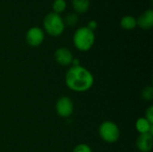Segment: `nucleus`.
I'll use <instances>...</instances> for the list:
<instances>
[{
    "mask_svg": "<svg viewBox=\"0 0 153 152\" xmlns=\"http://www.w3.org/2000/svg\"><path fill=\"white\" fill-rule=\"evenodd\" d=\"M65 82L66 87L75 92H85L94 84L92 73L82 65L71 66L65 73Z\"/></svg>",
    "mask_w": 153,
    "mask_h": 152,
    "instance_id": "1",
    "label": "nucleus"
},
{
    "mask_svg": "<svg viewBox=\"0 0 153 152\" xmlns=\"http://www.w3.org/2000/svg\"><path fill=\"white\" fill-rule=\"evenodd\" d=\"M95 33L87 26L79 27L74 33L73 42L74 47L82 52L89 51L95 43Z\"/></svg>",
    "mask_w": 153,
    "mask_h": 152,
    "instance_id": "2",
    "label": "nucleus"
},
{
    "mask_svg": "<svg viewBox=\"0 0 153 152\" xmlns=\"http://www.w3.org/2000/svg\"><path fill=\"white\" fill-rule=\"evenodd\" d=\"M44 30L48 35L53 37L60 36L65 28V24L63 17L56 13L50 12L45 15L43 19Z\"/></svg>",
    "mask_w": 153,
    "mask_h": 152,
    "instance_id": "3",
    "label": "nucleus"
},
{
    "mask_svg": "<svg viewBox=\"0 0 153 152\" xmlns=\"http://www.w3.org/2000/svg\"><path fill=\"white\" fill-rule=\"evenodd\" d=\"M99 135L107 143H115L119 140L120 130L117 125L112 121H104L99 127Z\"/></svg>",
    "mask_w": 153,
    "mask_h": 152,
    "instance_id": "4",
    "label": "nucleus"
},
{
    "mask_svg": "<svg viewBox=\"0 0 153 152\" xmlns=\"http://www.w3.org/2000/svg\"><path fill=\"white\" fill-rule=\"evenodd\" d=\"M74 106L71 98L67 96H64L56 100V111L60 117L63 118L69 117L74 113Z\"/></svg>",
    "mask_w": 153,
    "mask_h": 152,
    "instance_id": "5",
    "label": "nucleus"
},
{
    "mask_svg": "<svg viewBox=\"0 0 153 152\" xmlns=\"http://www.w3.org/2000/svg\"><path fill=\"white\" fill-rule=\"evenodd\" d=\"M25 39L30 47H39L44 41L45 31L38 26L30 27L26 32Z\"/></svg>",
    "mask_w": 153,
    "mask_h": 152,
    "instance_id": "6",
    "label": "nucleus"
},
{
    "mask_svg": "<svg viewBox=\"0 0 153 152\" xmlns=\"http://www.w3.org/2000/svg\"><path fill=\"white\" fill-rule=\"evenodd\" d=\"M54 57H55L56 62L62 66L71 65L74 58L71 50L65 47L56 48L54 53Z\"/></svg>",
    "mask_w": 153,
    "mask_h": 152,
    "instance_id": "7",
    "label": "nucleus"
},
{
    "mask_svg": "<svg viewBox=\"0 0 153 152\" xmlns=\"http://www.w3.org/2000/svg\"><path fill=\"white\" fill-rule=\"evenodd\" d=\"M136 147L141 152H151L153 147V135L151 133L140 134L136 140Z\"/></svg>",
    "mask_w": 153,
    "mask_h": 152,
    "instance_id": "8",
    "label": "nucleus"
},
{
    "mask_svg": "<svg viewBox=\"0 0 153 152\" xmlns=\"http://www.w3.org/2000/svg\"><path fill=\"white\" fill-rule=\"evenodd\" d=\"M137 26L143 30H149L153 26V10L147 9L143 11L137 18Z\"/></svg>",
    "mask_w": 153,
    "mask_h": 152,
    "instance_id": "9",
    "label": "nucleus"
},
{
    "mask_svg": "<svg viewBox=\"0 0 153 152\" xmlns=\"http://www.w3.org/2000/svg\"><path fill=\"white\" fill-rule=\"evenodd\" d=\"M135 129L140 134L149 133L153 135V125H152L145 117H140L136 120Z\"/></svg>",
    "mask_w": 153,
    "mask_h": 152,
    "instance_id": "10",
    "label": "nucleus"
},
{
    "mask_svg": "<svg viewBox=\"0 0 153 152\" xmlns=\"http://www.w3.org/2000/svg\"><path fill=\"white\" fill-rule=\"evenodd\" d=\"M120 26L125 30H133L137 26L136 18L133 15H124L120 19Z\"/></svg>",
    "mask_w": 153,
    "mask_h": 152,
    "instance_id": "11",
    "label": "nucleus"
},
{
    "mask_svg": "<svg viewBox=\"0 0 153 152\" xmlns=\"http://www.w3.org/2000/svg\"><path fill=\"white\" fill-rule=\"evenodd\" d=\"M91 0H72V5L77 13H84L90 8Z\"/></svg>",
    "mask_w": 153,
    "mask_h": 152,
    "instance_id": "12",
    "label": "nucleus"
},
{
    "mask_svg": "<svg viewBox=\"0 0 153 152\" xmlns=\"http://www.w3.org/2000/svg\"><path fill=\"white\" fill-rule=\"evenodd\" d=\"M64 19V22H65V24L69 26V27H74L77 24L78 21H79V17H78V14L75 13V12H69L65 14V18Z\"/></svg>",
    "mask_w": 153,
    "mask_h": 152,
    "instance_id": "13",
    "label": "nucleus"
},
{
    "mask_svg": "<svg viewBox=\"0 0 153 152\" xmlns=\"http://www.w3.org/2000/svg\"><path fill=\"white\" fill-rule=\"evenodd\" d=\"M66 5H67V4H66L65 0H54L52 3L53 12L60 14L61 13H63L65 10Z\"/></svg>",
    "mask_w": 153,
    "mask_h": 152,
    "instance_id": "14",
    "label": "nucleus"
},
{
    "mask_svg": "<svg viewBox=\"0 0 153 152\" xmlns=\"http://www.w3.org/2000/svg\"><path fill=\"white\" fill-rule=\"evenodd\" d=\"M142 98L145 101H152L153 99V88L152 85L146 86L142 91Z\"/></svg>",
    "mask_w": 153,
    "mask_h": 152,
    "instance_id": "15",
    "label": "nucleus"
},
{
    "mask_svg": "<svg viewBox=\"0 0 153 152\" xmlns=\"http://www.w3.org/2000/svg\"><path fill=\"white\" fill-rule=\"evenodd\" d=\"M73 152H92L91 148L86 143H80L74 147Z\"/></svg>",
    "mask_w": 153,
    "mask_h": 152,
    "instance_id": "16",
    "label": "nucleus"
},
{
    "mask_svg": "<svg viewBox=\"0 0 153 152\" xmlns=\"http://www.w3.org/2000/svg\"><path fill=\"white\" fill-rule=\"evenodd\" d=\"M145 118L153 125V106L151 105L145 111Z\"/></svg>",
    "mask_w": 153,
    "mask_h": 152,
    "instance_id": "17",
    "label": "nucleus"
},
{
    "mask_svg": "<svg viewBox=\"0 0 153 152\" xmlns=\"http://www.w3.org/2000/svg\"><path fill=\"white\" fill-rule=\"evenodd\" d=\"M86 26H87L90 30H91L94 31V30L97 29V27H98V22H97L95 20H91V21L88 22V23H87Z\"/></svg>",
    "mask_w": 153,
    "mask_h": 152,
    "instance_id": "18",
    "label": "nucleus"
}]
</instances>
